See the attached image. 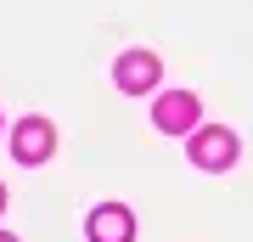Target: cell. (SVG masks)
<instances>
[{"label":"cell","mask_w":253,"mask_h":242,"mask_svg":"<svg viewBox=\"0 0 253 242\" xmlns=\"http://www.w3.org/2000/svg\"><path fill=\"white\" fill-rule=\"evenodd\" d=\"M197 118H203V107H197L191 90H163V96L152 101V124H158L163 135H191Z\"/></svg>","instance_id":"cell-2"},{"label":"cell","mask_w":253,"mask_h":242,"mask_svg":"<svg viewBox=\"0 0 253 242\" xmlns=\"http://www.w3.org/2000/svg\"><path fill=\"white\" fill-rule=\"evenodd\" d=\"M0 214H6V180H0Z\"/></svg>","instance_id":"cell-6"},{"label":"cell","mask_w":253,"mask_h":242,"mask_svg":"<svg viewBox=\"0 0 253 242\" xmlns=\"http://www.w3.org/2000/svg\"><path fill=\"white\" fill-rule=\"evenodd\" d=\"M84 231H90V242H135V214L124 203H101V208H90Z\"/></svg>","instance_id":"cell-5"},{"label":"cell","mask_w":253,"mask_h":242,"mask_svg":"<svg viewBox=\"0 0 253 242\" xmlns=\"http://www.w3.org/2000/svg\"><path fill=\"white\" fill-rule=\"evenodd\" d=\"M158 73H163V62L152 51H124L113 62V79H118V90L124 96H141V90H158Z\"/></svg>","instance_id":"cell-4"},{"label":"cell","mask_w":253,"mask_h":242,"mask_svg":"<svg viewBox=\"0 0 253 242\" xmlns=\"http://www.w3.org/2000/svg\"><path fill=\"white\" fill-rule=\"evenodd\" d=\"M0 242H17V237H11V231H0Z\"/></svg>","instance_id":"cell-7"},{"label":"cell","mask_w":253,"mask_h":242,"mask_svg":"<svg viewBox=\"0 0 253 242\" xmlns=\"http://www.w3.org/2000/svg\"><path fill=\"white\" fill-rule=\"evenodd\" d=\"M51 152H56L51 118H17V130H11V158L17 163H45Z\"/></svg>","instance_id":"cell-3"},{"label":"cell","mask_w":253,"mask_h":242,"mask_svg":"<svg viewBox=\"0 0 253 242\" xmlns=\"http://www.w3.org/2000/svg\"><path fill=\"white\" fill-rule=\"evenodd\" d=\"M186 152H191L197 169H231L236 152H242V141H236L225 124H197V130L186 135Z\"/></svg>","instance_id":"cell-1"}]
</instances>
